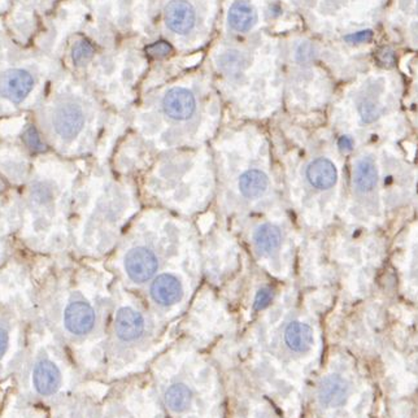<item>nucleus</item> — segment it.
Segmentation results:
<instances>
[{"label": "nucleus", "mask_w": 418, "mask_h": 418, "mask_svg": "<svg viewBox=\"0 0 418 418\" xmlns=\"http://www.w3.org/2000/svg\"><path fill=\"white\" fill-rule=\"evenodd\" d=\"M347 383L339 376H330L321 382L318 388V399L325 407H339L347 395Z\"/></svg>", "instance_id": "21"}, {"label": "nucleus", "mask_w": 418, "mask_h": 418, "mask_svg": "<svg viewBox=\"0 0 418 418\" xmlns=\"http://www.w3.org/2000/svg\"><path fill=\"white\" fill-rule=\"evenodd\" d=\"M115 332L117 338L125 343L141 339L146 332V318L137 308L124 306L116 313Z\"/></svg>", "instance_id": "17"}, {"label": "nucleus", "mask_w": 418, "mask_h": 418, "mask_svg": "<svg viewBox=\"0 0 418 418\" xmlns=\"http://www.w3.org/2000/svg\"><path fill=\"white\" fill-rule=\"evenodd\" d=\"M217 187L228 214H270L278 203L268 138L253 125L230 129L214 144Z\"/></svg>", "instance_id": "4"}, {"label": "nucleus", "mask_w": 418, "mask_h": 418, "mask_svg": "<svg viewBox=\"0 0 418 418\" xmlns=\"http://www.w3.org/2000/svg\"><path fill=\"white\" fill-rule=\"evenodd\" d=\"M216 187L214 158L202 146L161 153L144 178L146 192L166 209L187 216L203 211Z\"/></svg>", "instance_id": "6"}, {"label": "nucleus", "mask_w": 418, "mask_h": 418, "mask_svg": "<svg viewBox=\"0 0 418 418\" xmlns=\"http://www.w3.org/2000/svg\"><path fill=\"white\" fill-rule=\"evenodd\" d=\"M40 6L43 7V9L50 13L51 11H54L56 7H59L60 4L64 3H68V1H77V0H38Z\"/></svg>", "instance_id": "25"}, {"label": "nucleus", "mask_w": 418, "mask_h": 418, "mask_svg": "<svg viewBox=\"0 0 418 418\" xmlns=\"http://www.w3.org/2000/svg\"><path fill=\"white\" fill-rule=\"evenodd\" d=\"M388 0H306L303 25L317 38H327L381 25Z\"/></svg>", "instance_id": "11"}, {"label": "nucleus", "mask_w": 418, "mask_h": 418, "mask_svg": "<svg viewBox=\"0 0 418 418\" xmlns=\"http://www.w3.org/2000/svg\"><path fill=\"white\" fill-rule=\"evenodd\" d=\"M356 108H357L359 116L366 124L374 122L376 120L378 119L379 115H381V105L376 100V98L371 95V83L359 96Z\"/></svg>", "instance_id": "23"}, {"label": "nucleus", "mask_w": 418, "mask_h": 418, "mask_svg": "<svg viewBox=\"0 0 418 418\" xmlns=\"http://www.w3.org/2000/svg\"><path fill=\"white\" fill-rule=\"evenodd\" d=\"M381 26L391 45L418 51V0H388Z\"/></svg>", "instance_id": "15"}, {"label": "nucleus", "mask_w": 418, "mask_h": 418, "mask_svg": "<svg viewBox=\"0 0 418 418\" xmlns=\"http://www.w3.org/2000/svg\"><path fill=\"white\" fill-rule=\"evenodd\" d=\"M87 18L96 28L119 40L153 43L150 0H83Z\"/></svg>", "instance_id": "12"}, {"label": "nucleus", "mask_w": 418, "mask_h": 418, "mask_svg": "<svg viewBox=\"0 0 418 418\" xmlns=\"http://www.w3.org/2000/svg\"><path fill=\"white\" fill-rule=\"evenodd\" d=\"M284 343L294 352H307L313 344V330L307 324L292 321L284 329Z\"/></svg>", "instance_id": "20"}, {"label": "nucleus", "mask_w": 418, "mask_h": 418, "mask_svg": "<svg viewBox=\"0 0 418 418\" xmlns=\"http://www.w3.org/2000/svg\"><path fill=\"white\" fill-rule=\"evenodd\" d=\"M222 0H150L152 77H168L203 59L220 29Z\"/></svg>", "instance_id": "5"}, {"label": "nucleus", "mask_w": 418, "mask_h": 418, "mask_svg": "<svg viewBox=\"0 0 418 418\" xmlns=\"http://www.w3.org/2000/svg\"><path fill=\"white\" fill-rule=\"evenodd\" d=\"M9 337L8 332L0 327V359L6 355L8 349Z\"/></svg>", "instance_id": "26"}, {"label": "nucleus", "mask_w": 418, "mask_h": 418, "mask_svg": "<svg viewBox=\"0 0 418 418\" xmlns=\"http://www.w3.org/2000/svg\"><path fill=\"white\" fill-rule=\"evenodd\" d=\"M194 238L185 222L163 211H151L137 222L121 252V272L129 284H150Z\"/></svg>", "instance_id": "7"}, {"label": "nucleus", "mask_w": 418, "mask_h": 418, "mask_svg": "<svg viewBox=\"0 0 418 418\" xmlns=\"http://www.w3.org/2000/svg\"><path fill=\"white\" fill-rule=\"evenodd\" d=\"M250 245L255 257L273 276L282 278L286 231L282 219H261L250 231Z\"/></svg>", "instance_id": "14"}, {"label": "nucleus", "mask_w": 418, "mask_h": 418, "mask_svg": "<svg viewBox=\"0 0 418 418\" xmlns=\"http://www.w3.org/2000/svg\"><path fill=\"white\" fill-rule=\"evenodd\" d=\"M132 108L138 137L164 153L200 147L219 130L225 105L200 60L150 85Z\"/></svg>", "instance_id": "1"}, {"label": "nucleus", "mask_w": 418, "mask_h": 418, "mask_svg": "<svg viewBox=\"0 0 418 418\" xmlns=\"http://www.w3.org/2000/svg\"><path fill=\"white\" fill-rule=\"evenodd\" d=\"M191 391L185 385H173L169 387L166 394V405L175 413H182L187 410L191 404Z\"/></svg>", "instance_id": "24"}, {"label": "nucleus", "mask_w": 418, "mask_h": 418, "mask_svg": "<svg viewBox=\"0 0 418 418\" xmlns=\"http://www.w3.org/2000/svg\"><path fill=\"white\" fill-rule=\"evenodd\" d=\"M15 0H0V16H4Z\"/></svg>", "instance_id": "27"}, {"label": "nucleus", "mask_w": 418, "mask_h": 418, "mask_svg": "<svg viewBox=\"0 0 418 418\" xmlns=\"http://www.w3.org/2000/svg\"><path fill=\"white\" fill-rule=\"evenodd\" d=\"M95 321V309L83 298L71 300L64 310L65 329L73 335H86L94 329Z\"/></svg>", "instance_id": "16"}, {"label": "nucleus", "mask_w": 418, "mask_h": 418, "mask_svg": "<svg viewBox=\"0 0 418 418\" xmlns=\"http://www.w3.org/2000/svg\"><path fill=\"white\" fill-rule=\"evenodd\" d=\"M59 60L65 71L85 81L120 111L134 105L152 68L147 48L96 28L88 21L86 8L64 34Z\"/></svg>", "instance_id": "3"}, {"label": "nucleus", "mask_w": 418, "mask_h": 418, "mask_svg": "<svg viewBox=\"0 0 418 418\" xmlns=\"http://www.w3.org/2000/svg\"><path fill=\"white\" fill-rule=\"evenodd\" d=\"M282 37L272 34L248 38L217 37L205 51L202 62L214 79L223 105L238 117L268 119L282 110Z\"/></svg>", "instance_id": "2"}, {"label": "nucleus", "mask_w": 418, "mask_h": 418, "mask_svg": "<svg viewBox=\"0 0 418 418\" xmlns=\"http://www.w3.org/2000/svg\"><path fill=\"white\" fill-rule=\"evenodd\" d=\"M354 183L356 189L361 192H368L377 185V169L374 161L369 158H364L356 164L354 172Z\"/></svg>", "instance_id": "22"}, {"label": "nucleus", "mask_w": 418, "mask_h": 418, "mask_svg": "<svg viewBox=\"0 0 418 418\" xmlns=\"http://www.w3.org/2000/svg\"><path fill=\"white\" fill-rule=\"evenodd\" d=\"M306 181L312 189H332L338 181V170L332 160L326 158H313L306 166Z\"/></svg>", "instance_id": "18"}, {"label": "nucleus", "mask_w": 418, "mask_h": 418, "mask_svg": "<svg viewBox=\"0 0 418 418\" xmlns=\"http://www.w3.org/2000/svg\"><path fill=\"white\" fill-rule=\"evenodd\" d=\"M60 382L62 376L55 364L48 360H42L35 365L33 373V385L38 394L43 396L55 394L60 386Z\"/></svg>", "instance_id": "19"}, {"label": "nucleus", "mask_w": 418, "mask_h": 418, "mask_svg": "<svg viewBox=\"0 0 418 418\" xmlns=\"http://www.w3.org/2000/svg\"><path fill=\"white\" fill-rule=\"evenodd\" d=\"M199 243L194 237L151 281L149 287L151 300L160 308L178 306L185 299L191 284L199 281Z\"/></svg>", "instance_id": "13"}, {"label": "nucleus", "mask_w": 418, "mask_h": 418, "mask_svg": "<svg viewBox=\"0 0 418 418\" xmlns=\"http://www.w3.org/2000/svg\"><path fill=\"white\" fill-rule=\"evenodd\" d=\"M62 68L54 56L13 40L0 16V111L20 110L32 102L38 104L50 81Z\"/></svg>", "instance_id": "9"}, {"label": "nucleus", "mask_w": 418, "mask_h": 418, "mask_svg": "<svg viewBox=\"0 0 418 418\" xmlns=\"http://www.w3.org/2000/svg\"><path fill=\"white\" fill-rule=\"evenodd\" d=\"M306 0H222L219 35L248 38L259 34L286 35L304 29Z\"/></svg>", "instance_id": "10"}, {"label": "nucleus", "mask_w": 418, "mask_h": 418, "mask_svg": "<svg viewBox=\"0 0 418 418\" xmlns=\"http://www.w3.org/2000/svg\"><path fill=\"white\" fill-rule=\"evenodd\" d=\"M107 103L85 81L62 68L37 104L40 120L50 134L74 142L100 120Z\"/></svg>", "instance_id": "8"}]
</instances>
